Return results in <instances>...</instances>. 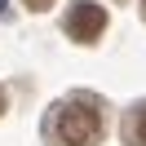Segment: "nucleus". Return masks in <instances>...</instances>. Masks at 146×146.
Returning a JSON list of instances; mask_svg holds the SVG:
<instances>
[{
  "label": "nucleus",
  "mask_w": 146,
  "mask_h": 146,
  "mask_svg": "<svg viewBox=\"0 0 146 146\" xmlns=\"http://www.w3.org/2000/svg\"><path fill=\"white\" fill-rule=\"evenodd\" d=\"M58 146H98L102 137V106L98 98H66L53 115Z\"/></svg>",
  "instance_id": "1"
},
{
  "label": "nucleus",
  "mask_w": 146,
  "mask_h": 146,
  "mask_svg": "<svg viewBox=\"0 0 146 146\" xmlns=\"http://www.w3.org/2000/svg\"><path fill=\"white\" fill-rule=\"evenodd\" d=\"M102 31H106V9H102V5L80 0V5H71V9H66V36H71V40L93 44Z\"/></svg>",
  "instance_id": "2"
},
{
  "label": "nucleus",
  "mask_w": 146,
  "mask_h": 146,
  "mask_svg": "<svg viewBox=\"0 0 146 146\" xmlns=\"http://www.w3.org/2000/svg\"><path fill=\"white\" fill-rule=\"evenodd\" d=\"M128 137H133L137 146H146V102L133 111V124H128Z\"/></svg>",
  "instance_id": "3"
},
{
  "label": "nucleus",
  "mask_w": 146,
  "mask_h": 146,
  "mask_svg": "<svg viewBox=\"0 0 146 146\" xmlns=\"http://www.w3.org/2000/svg\"><path fill=\"white\" fill-rule=\"evenodd\" d=\"M22 5H27V9H49L53 0H22Z\"/></svg>",
  "instance_id": "4"
},
{
  "label": "nucleus",
  "mask_w": 146,
  "mask_h": 146,
  "mask_svg": "<svg viewBox=\"0 0 146 146\" xmlns=\"http://www.w3.org/2000/svg\"><path fill=\"white\" fill-rule=\"evenodd\" d=\"M0 115H5V89H0Z\"/></svg>",
  "instance_id": "5"
},
{
  "label": "nucleus",
  "mask_w": 146,
  "mask_h": 146,
  "mask_svg": "<svg viewBox=\"0 0 146 146\" xmlns=\"http://www.w3.org/2000/svg\"><path fill=\"white\" fill-rule=\"evenodd\" d=\"M142 18H146V0H142Z\"/></svg>",
  "instance_id": "6"
}]
</instances>
